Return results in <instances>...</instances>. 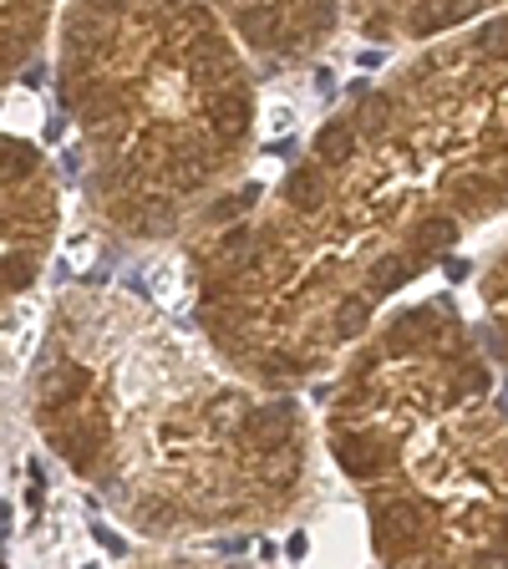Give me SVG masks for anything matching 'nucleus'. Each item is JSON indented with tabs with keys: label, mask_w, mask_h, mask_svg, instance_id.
Returning <instances> with one entry per match:
<instances>
[{
	"label": "nucleus",
	"mask_w": 508,
	"mask_h": 569,
	"mask_svg": "<svg viewBox=\"0 0 508 569\" xmlns=\"http://www.w3.org/2000/svg\"><path fill=\"white\" fill-rule=\"evenodd\" d=\"M508 213V6L432 36L249 203L189 234L193 320L235 371L296 391L381 306Z\"/></svg>",
	"instance_id": "f257e3e1"
},
{
	"label": "nucleus",
	"mask_w": 508,
	"mask_h": 569,
	"mask_svg": "<svg viewBox=\"0 0 508 569\" xmlns=\"http://www.w3.org/2000/svg\"><path fill=\"white\" fill-rule=\"evenodd\" d=\"M26 407L61 468L148 539L270 529L316 483L310 417L290 391L107 284L57 300Z\"/></svg>",
	"instance_id": "f03ea898"
},
{
	"label": "nucleus",
	"mask_w": 508,
	"mask_h": 569,
	"mask_svg": "<svg viewBox=\"0 0 508 569\" xmlns=\"http://www.w3.org/2000/svg\"><path fill=\"white\" fill-rule=\"evenodd\" d=\"M57 87L87 209L128 244L189 239L255 148V57L209 0H67Z\"/></svg>",
	"instance_id": "7ed1b4c3"
},
{
	"label": "nucleus",
	"mask_w": 508,
	"mask_h": 569,
	"mask_svg": "<svg viewBox=\"0 0 508 569\" xmlns=\"http://www.w3.org/2000/svg\"><path fill=\"white\" fill-rule=\"evenodd\" d=\"M326 448L387 565H508V407L448 296L377 320L341 356Z\"/></svg>",
	"instance_id": "20e7f679"
},
{
	"label": "nucleus",
	"mask_w": 508,
	"mask_h": 569,
	"mask_svg": "<svg viewBox=\"0 0 508 569\" xmlns=\"http://www.w3.org/2000/svg\"><path fill=\"white\" fill-rule=\"evenodd\" d=\"M61 229V183L41 148L6 138V300L26 296L47 270Z\"/></svg>",
	"instance_id": "39448f33"
},
{
	"label": "nucleus",
	"mask_w": 508,
	"mask_h": 569,
	"mask_svg": "<svg viewBox=\"0 0 508 569\" xmlns=\"http://www.w3.org/2000/svg\"><path fill=\"white\" fill-rule=\"evenodd\" d=\"M235 26L255 67L300 71L336 41L346 21V0H209Z\"/></svg>",
	"instance_id": "423d86ee"
},
{
	"label": "nucleus",
	"mask_w": 508,
	"mask_h": 569,
	"mask_svg": "<svg viewBox=\"0 0 508 569\" xmlns=\"http://www.w3.org/2000/svg\"><path fill=\"white\" fill-rule=\"evenodd\" d=\"M508 0H346V26L367 41H432L442 31L478 21L488 11H504Z\"/></svg>",
	"instance_id": "0eeeda50"
},
{
	"label": "nucleus",
	"mask_w": 508,
	"mask_h": 569,
	"mask_svg": "<svg viewBox=\"0 0 508 569\" xmlns=\"http://www.w3.org/2000/svg\"><path fill=\"white\" fill-rule=\"evenodd\" d=\"M57 21V0H6V82H16L47 47V31Z\"/></svg>",
	"instance_id": "6e6552de"
},
{
	"label": "nucleus",
	"mask_w": 508,
	"mask_h": 569,
	"mask_svg": "<svg viewBox=\"0 0 508 569\" xmlns=\"http://www.w3.org/2000/svg\"><path fill=\"white\" fill-rule=\"evenodd\" d=\"M478 300H484L488 336H494L498 356H504V367H508V239L484 260V270H478Z\"/></svg>",
	"instance_id": "1a4fd4ad"
}]
</instances>
